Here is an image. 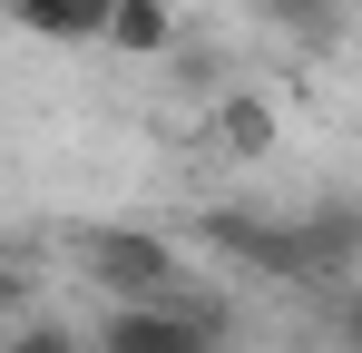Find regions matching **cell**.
I'll return each mask as SVG.
<instances>
[{"mask_svg":"<svg viewBox=\"0 0 362 353\" xmlns=\"http://www.w3.org/2000/svg\"><path fill=\"white\" fill-rule=\"evenodd\" d=\"M245 10H264L274 30H323L333 20V0H245Z\"/></svg>","mask_w":362,"mask_h":353,"instance_id":"cell-9","label":"cell"},{"mask_svg":"<svg viewBox=\"0 0 362 353\" xmlns=\"http://www.w3.org/2000/svg\"><path fill=\"white\" fill-rule=\"evenodd\" d=\"M294 226H303L313 275H333V265H353V255H362V206H343V196H333V206H313V216H294Z\"/></svg>","mask_w":362,"mask_h":353,"instance_id":"cell-7","label":"cell"},{"mask_svg":"<svg viewBox=\"0 0 362 353\" xmlns=\"http://www.w3.org/2000/svg\"><path fill=\"white\" fill-rule=\"evenodd\" d=\"M98 40H108L118 59H167V50L186 40V10H177V0H118Z\"/></svg>","mask_w":362,"mask_h":353,"instance_id":"cell-4","label":"cell"},{"mask_svg":"<svg viewBox=\"0 0 362 353\" xmlns=\"http://www.w3.org/2000/svg\"><path fill=\"white\" fill-rule=\"evenodd\" d=\"M108 10H118V0H10V20H20L30 40H59V50H88V40L108 30Z\"/></svg>","mask_w":362,"mask_h":353,"instance_id":"cell-5","label":"cell"},{"mask_svg":"<svg viewBox=\"0 0 362 353\" xmlns=\"http://www.w3.org/2000/svg\"><path fill=\"white\" fill-rule=\"evenodd\" d=\"M0 353H88V344H78L69 324H10V334H0Z\"/></svg>","mask_w":362,"mask_h":353,"instance_id":"cell-8","label":"cell"},{"mask_svg":"<svg viewBox=\"0 0 362 353\" xmlns=\"http://www.w3.org/2000/svg\"><path fill=\"white\" fill-rule=\"evenodd\" d=\"M20 304H30V275H20V265L0 255V314H20Z\"/></svg>","mask_w":362,"mask_h":353,"instance_id":"cell-10","label":"cell"},{"mask_svg":"<svg viewBox=\"0 0 362 353\" xmlns=\"http://www.w3.org/2000/svg\"><path fill=\"white\" fill-rule=\"evenodd\" d=\"M216 344H226V304L177 285L157 304H108V324H98L88 353H216Z\"/></svg>","mask_w":362,"mask_h":353,"instance_id":"cell-1","label":"cell"},{"mask_svg":"<svg viewBox=\"0 0 362 353\" xmlns=\"http://www.w3.org/2000/svg\"><path fill=\"white\" fill-rule=\"evenodd\" d=\"M274 138H284V118L264 108L255 89H216V147L226 157H274Z\"/></svg>","mask_w":362,"mask_h":353,"instance_id":"cell-6","label":"cell"},{"mask_svg":"<svg viewBox=\"0 0 362 353\" xmlns=\"http://www.w3.org/2000/svg\"><path fill=\"white\" fill-rule=\"evenodd\" d=\"M88 275H98L108 304H157V294L186 285L177 245H167V235H147V226H98V235H88Z\"/></svg>","mask_w":362,"mask_h":353,"instance_id":"cell-2","label":"cell"},{"mask_svg":"<svg viewBox=\"0 0 362 353\" xmlns=\"http://www.w3.org/2000/svg\"><path fill=\"white\" fill-rule=\"evenodd\" d=\"M343 344H353V353H362V304H343Z\"/></svg>","mask_w":362,"mask_h":353,"instance_id":"cell-11","label":"cell"},{"mask_svg":"<svg viewBox=\"0 0 362 353\" xmlns=\"http://www.w3.org/2000/svg\"><path fill=\"white\" fill-rule=\"evenodd\" d=\"M196 235H206V245H226V255H235V265H255V275H313V255H303V226H284V216L206 206V216H196Z\"/></svg>","mask_w":362,"mask_h":353,"instance_id":"cell-3","label":"cell"}]
</instances>
